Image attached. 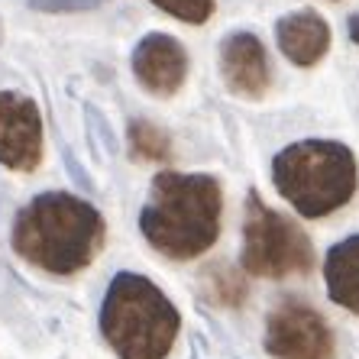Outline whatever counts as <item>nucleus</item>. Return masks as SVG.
I'll use <instances>...</instances> for the list:
<instances>
[{
  "label": "nucleus",
  "instance_id": "16",
  "mask_svg": "<svg viewBox=\"0 0 359 359\" xmlns=\"http://www.w3.org/2000/svg\"><path fill=\"white\" fill-rule=\"evenodd\" d=\"M350 39H353V42H359V17H353V20H350Z\"/></svg>",
  "mask_w": 359,
  "mask_h": 359
},
{
  "label": "nucleus",
  "instance_id": "6",
  "mask_svg": "<svg viewBox=\"0 0 359 359\" xmlns=\"http://www.w3.org/2000/svg\"><path fill=\"white\" fill-rule=\"evenodd\" d=\"M262 346L272 359H334L337 337L314 304L294 298H282L266 318Z\"/></svg>",
  "mask_w": 359,
  "mask_h": 359
},
{
  "label": "nucleus",
  "instance_id": "15",
  "mask_svg": "<svg viewBox=\"0 0 359 359\" xmlns=\"http://www.w3.org/2000/svg\"><path fill=\"white\" fill-rule=\"evenodd\" d=\"M29 7L42 13H78V10H94L97 0H29Z\"/></svg>",
  "mask_w": 359,
  "mask_h": 359
},
{
  "label": "nucleus",
  "instance_id": "5",
  "mask_svg": "<svg viewBox=\"0 0 359 359\" xmlns=\"http://www.w3.org/2000/svg\"><path fill=\"white\" fill-rule=\"evenodd\" d=\"M240 266L246 276L269 278V282L311 276L314 243L292 217L269 208L259 191H250L243 210Z\"/></svg>",
  "mask_w": 359,
  "mask_h": 359
},
{
  "label": "nucleus",
  "instance_id": "11",
  "mask_svg": "<svg viewBox=\"0 0 359 359\" xmlns=\"http://www.w3.org/2000/svg\"><path fill=\"white\" fill-rule=\"evenodd\" d=\"M327 298L359 318V233L334 243L324 256Z\"/></svg>",
  "mask_w": 359,
  "mask_h": 359
},
{
  "label": "nucleus",
  "instance_id": "8",
  "mask_svg": "<svg viewBox=\"0 0 359 359\" xmlns=\"http://www.w3.org/2000/svg\"><path fill=\"white\" fill-rule=\"evenodd\" d=\"M136 81L156 97H172L188 78V52L168 33H149L133 49Z\"/></svg>",
  "mask_w": 359,
  "mask_h": 359
},
{
  "label": "nucleus",
  "instance_id": "13",
  "mask_svg": "<svg viewBox=\"0 0 359 359\" xmlns=\"http://www.w3.org/2000/svg\"><path fill=\"white\" fill-rule=\"evenodd\" d=\"M126 142H130V156L140 162H168L172 159V140L162 126L149 120H130L126 126Z\"/></svg>",
  "mask_w": 359,
  "mask_h": 359
},
{
  "label": "nucleus",
  "instance_id": "7",
  "mask_svg": "<svg viewBox=\"0 0 359 359\" xmlns=\"http://www.w3.org/2000/svg\"><path fill=\"white\" fill-rule=\"evenodd\" d=\"M42 162V114L33 97L0 91V165L36 172Z\"/></svg>",
  "mask_w": 359,
  "mask_h": 359
},
{
  "label": "nucleus",
  "instance_id": "9",
  "mask_svg": "<svg viewBox=\"0 0 359 359\" xmlns=\"http://www.w3.org/2000/svg\"><path fill=\"white\" fill-rule=\"evenodd\" d=\"M220 75L226 91L243 100L266 97L272 84V68L259 36L252 33H230L220 42Z\"/></svg>",
  "mask_w": 359,
  "mask_h": 359
},
{
  "label": "nucleus",
  "instance_id": "14",
  "mask_svg": "<svg viewBox=\"0 0 359 359\" xmlns=\"http://www.w3.org/2000/svg\"><path fill=\"white\" fill-rule=\"evenodd\" d=\"M159 10H165L168 17L182 20V23H191V26H201L208 23L214 17V7L217 0H152Z\"/></svg>",
  "mask_w": 359,
  "mask_h": 359
},
{
  "label": "nucleus",
  "instance_id": "1",
  "mask_svg": "<svg viewBox=\"0 0 359 359\" xmlns=\"http://www.w3.org/2000/svg\"><path fill=\"white\" fill-rule=\"evenodd\" d=\"M107 240L104 214L91 201L72 191H42L17 210L10 226V246L20 259L49 272L78 276L94 262Z\"/></svg>",
  "mask_w": 359,
  "mask_h": 359
},
{
  "label": "nucleus",
  "instance_id": "10",
  "mask_svg": "<svg viewBox=\"0 0 359 359\" xmlns=\"http://www.w3.org/2000/svg\"><path fill=\"white\" fill-rule=\"evenodd\" d=\"M276 39L282 55L298 68L318 65L330 49V26L314 10H298L276 23Z\"/></svg>",
  "mask_w": 359,
  "mask_h": 359
},
{
  "label": "nucleus",
  "instance_id": "12",
  "mask_svg": "<svg viewBox=\"0 0 359 359\" xmlns=\"http://www.w3.org/2000/svg\"><path fill=\"white\" fill-rule=\"evenodd\" d=\"M204 294L217 308H240L243 301L250 298V282L233 266L217 262V266H210L204 272Z\"/></svg>",
  "mask_w": 359,
  "mask_h": 359
},
{
  "label": "nucleus",
  "instance_id": "4",
  "mask_svg": "<svg viewBox=\"0 0 359 359\" xmlns=\"http://www.w3.org/2000/svg\"><path fill=\"white\" fill-rule=\"evenodd\" d=\"M272 184L304 220H324L353 201L359 165L343 142L301 140L272 159Z\"/></svg>",
  "mask_w": 359,
  "mask_h": 359
},
{
  "label": "nucleus",
  "instance_id": "2",
  "mask_svg": "<svg viewBox=\"0 0 359 359\" xmlns=\"http://www.w3.org/2000/svg\"><path fill=\"white\" fill-rule=\"evenodd\" d=\"M224 188L214 175L159 172L140 210V233L172 262H191L217 243Z\"/></svg>",
  "mask_w": 359,
  "mask_h": 359
},
{
  "label": "nucleus",
  "instance_id": "3",
  "mask_svg": "<svg viewBox=\"0 0 359 359\" xmlns=\"http://www.w3.org/2000/svg\"><path fill=\"white\" fill-rule=\"evenodd\" d=\"M97 330L117 359H168L182 334V314L152 278L117 272L100 301Z\"/></svg>",
  "mask_w": 359,
  "mask_h": 359
}]
</instances>
